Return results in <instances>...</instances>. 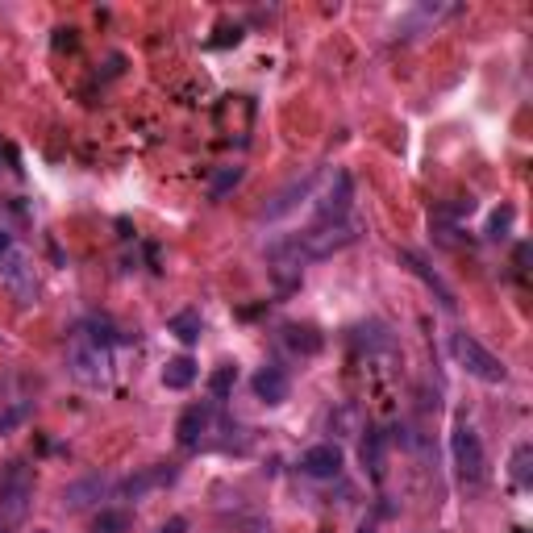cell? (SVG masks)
<instances>
[{"label": "cell", "mask_w": 533, "mask_h": 533, "mask_svg": "<svg viewBox=\"0 0 533 533\" xmlns=\"http://www.w3.org/2000/svg\"><path fill=\"white\" fill-rule=\"evenodd\" d=\"M450 359L459 363L471 379H479V384H504V379H509V367H504L479 338H471L467 329H454L450 334Z\"/></svg>", "instance_id": "cell-3"}, {"label": "cell", "mask_w": 533, "mask_h": 533, "mask_svg": "<svg viewBox=\"0 0 533 533\" xmlns=\"http://www.w3.org/2000/svg\"><path fill=\"white\" fill-rule=\"evenodd\" d=\"M250 388H255V396H259L263 404H284V400L292 396V379H288V371H284V367L267 363V367H259V371H255V379H250Z\"/></svg>", "instance_id": "cell-10"}, {"label": "cell", "mask_w": 533, "mask_h": 533, "mask_svg": "<svg viewBox=\"0 0 533 533\" xmlns=\"http://www.w3.org/2000/svg\"><path fill=\"white\" fill-rule=\"evenodd\" d=\"M34 504V467L9 459L0 467V533H21Z\"/></svg>", "instance_id": "cell-2"}, {"label": "cell", "mask_w": 533, "mask_h": 533, "mask_svg": "<svg viewBox=\"0 0 533 533\" xmlns=\"http://www.w3.org/2000/svg\"><path fill=\"white\" fill-rule=\"evenodd\" d=\"M0 275H5V284L13 288V296L21 300V304H30L34 300V292H38V284H34V267L25 263V255L17 246H9L5 255H0Z\"/></svg>", "instance_id": "cell-7"}, {"label": "cell", "mask_w": 533, "mask_h": 533, "mask_svg": "<svg viewBox=\"0 0 533 533\" xmlns=\"http://www.w3.org/2000/svg\"><path fill=\"white\" fill-rule=\"evenodd\" d=\"M155 533H188V521H184V517H171V521H163Z\"/></svg>", "instance_id": "cell-25"}, {"label": "cell", "mask_w": 533, "mask_h": 533, "mask_svg": "<svg viewBox=\"0 0 533 533\" xmlns=\"http://www.w3.org/2000/svg\"><path fill=\"white\" fill-rule=\"evenodd\" d=\"M300 471L309 479H338L342 475V446H334V442L309 446L300 454Z\"/></svg>", "instance_id": "cell-9"}, {"label": "cell", "mask_w": 533, "mask_h": 533, "mask_svg": "<svg viewBox=\"0 0 533 533\" xmlns=\"http://www.w3.org/2000/svg\"><path fill=\"white\" fill-rule=\"evenodd\" d=\"M234 379H238V367H234V363H225V367H217V375L209 379V392H213V400H225V396H230V388H234Z\"/></svg>", "instance_id": "cell-23"}, {"label": "cell", "mask_w": 533, "mask_h": 533, "mask_svg": "<svg viewBox=\"0 0 533 533\" xmlns=\"http://www.w3.org/2000/svg\"><path fill=\"white\" fill-rule=\"evenodd\" d=\"M34 533H50V529H34Z\"/></svg>", "instance_id": "cell-29"}, {"label": "cell", "mask_w": 533, "mask_h": 533, "mask_svg": "<svg viewBox=\"0 0 533 533\" xmlns=\"http://www.w3.org/2000/svg\"><path fill=\"white\" fill-rule=\"evenodd\" d=\"M359 533H379V529H375V521H363V525H359Z\"/></svg>", "instance_id": "cell-27"}, {"label": "cell", "mask_w": 533, "mask_h": 533, "mask_svg": "<svg viewBox=\"0 0 533 533\" xmlns=\"http://www.w3.org/2000/svg\"><path fill=\"white\" fill-rule=\"evenodd\" d=\"M513 484L517 488H529L533 484V446L529 442H521L513 450Z\"/></svg>", "instance_id": "cell-20"}, {"label": "cell", "mask_w": 533, "mask_h": 533, "mask_svg": "<svg viewBox=\"0 0 533 533\" xmlns=\"http://www.w3.org/2000/svg\"><path fill=\"white\" fill-rule=\"evenodd\" d=\"M0 159H5V146H0Z\"/></svg>", "instance_id": "cell-28"}, {"label": "cell", "mask_w": 533, "mask_h": 533, "mask_svg": "<svg viewBox=\"0 0 533 533\" xmlns=\"http://www.w3.org/2000/svg\"><path fill=\"white\" fill-rule=\"evenodd\" d=\"M9 246H13V238H9L5 230H0V255H5V250H9Z\"/></svg>", "instance_id": "cell-26"}, {"label": "cell", "mask_w": 533, "mask_h": 533, "mask_svg": "<svg viewBox=\"0 0 533 533\" xmlns=\"http://www.w3.org/2000/svg\"><path fill=\"white\" fill-rule=\"evenodd\" d=\"M442 13H454V9H434V5H421L417 13H409L400 25H396V38H413V30H421V25H429V21H438Z\"/></svg>", "instance_id": "cell-19"}, {"label": "cell", "mask_w": 533, "mask_h": 533, "mask_svg": "<svg viewBox=\"0 0 533 533\" xmlns=\"http://www.w3.org/2000/svg\"><path fill=\"white\" fill-rule=\"evenodd\" d=\"M450 454H454V467H459V479L467 488H479L484 484V475H488V459H484V442H479V434L459 421L454 425V434H450Z\"/></svg>", "instance_id": "cell-5"}, {"label": "cell", "mask_w": 533, "mask_h": 533, "mask_svg": "<svg viewBox=\"0 0 533 533\" xmlns=\"http://www.w3.org/2000/svg\"><path fill=\"white\" fill-rule=\"evenodd\" d=\"M317 180H321V175H309V180H296L292 188H284V192H279V196L271 200V205L263 209V217H267V221H275V217H284L288 209H296V200H300V196H313Z\"/></svg>", "instance_id": "cell-13"}, {"label": "cell", "mask_w": 533, "mask_h": 533, "mask_svg": "<svg viewBox=\"0 0 533 533\" xmlns=\"http://www.w3.org/2000/svg\"><path fill=\"white\" fill-rule=\"evenodd\" d=\"M242 175H246V167H238V163H234V167H221V171L213 175V184H209V196L221 200L225 192H234V188L242 184Z\"/></svg>", "instance_id": "cell-21"}, {"label": "cell", "mask_w": 533, "mask_h": 533, "mask_svg": "<svg viewBox=\"0 0 533 533\" xmlns=\"http://www.w3.org/2000/svg\"><path fill=\"white\" fill-rule=\"evenodd\" d=\"M105 492H109V479H105V475H88V479H80V484H71V488L63 492V509L80 513V509H88V504L100 500Z\"/></svg>", "instance_id": "cell-12"}, {"label": "cell", "mask_w": 533, "mask_h": 533, "mask_svg": "<svg viewBox=\"0 0 533 533\" xmlns=\"http://www.w3.org/2000/svg\"><path fill=\"white\" fill-rule=\"evenodd\" d=\"M279 342H284L292 354H304V359L321 350V334L313 325H284V329H279Z\"/></svg>", "instance_id": "cell-14"}, {"label": "cell", "mask_w": 533, "mask_h": 533, "mask_svg": "<svg viewBox=\"0 0 533 533\" xmlns=\"http://www.w3.org/2000/svg\"><path fill=\"white\" fill-rule=\"evenodd\" d=\"M167 329H171V334L180 338V342L192 346V342H200V334H205V321H200V313L188 309V313H175V317L167 321Z\"/></svg>", "instance_id": "cell-18"}, {"label": "cell", "mask_w": 533, "mask_h": 533, "mask_svg": "<svg viewBox=\"0 0 533 533\" xmlns=\"http://www.w3.org/2000/svg\"><path fill=\"white\" fill-rule=\"evenodd\" d=\"M171 479H175V471H167V467H150V471H142L138 479H125V484H121V492L130 496V500H142L150 488L171 484Z\"/></svg>", "instance_id": "cell-16"}, {"label": "cell", "mask_w": 533, "mask_h": 533, "mask_svg": "<svg viewBox=\"0 0 533 533\" xmlns=\"http://www.w3.org/2000/svg\"><path fill=\"white\" fill-rule=\"evenodd\" d=\"M113 334L105 321H84L67 334V371L84 388H105L113 379Z\"/></svg>", "instance_id": "cell-1"}, {"label": "cell", "mask_w": 533, "mask_h": 533, "mask_svg": "<svg viewBox=\"0 0 533 533\" xmlns=\"http://www.w3.org/2000/svg\"><path fill=\"white\" fill-rule=\"evenodd\" d=\"M125 529H130V513L125 509H105L92 525V533H125Z\"/></svg>", "instance_id": "cell-22"}, {"label": "cell", "mask_w": 533, "mask_h": 533, "mask_svg": "<svg viewBox=\"0 0 533 533\" xmlns=\"http://www.w3.org/2000/svg\"><path fill=\"white\" fill-rule=\"evenodd\" d=\"M509 225H513V205H504V209H496L492 221H488V238H492V242L504 238V234H509Z\"/></svg>", "instance_id": "cell-24"}, {"label": "cell", "mask_w": 533, "mask_h": 533, "mask_svg": "<svg viewBox=\"0 0 533 533\" xmlns=\"http://www.w3.org/2000/svg\"><path fill=\"white\" fill-rule=\"evenodd\" d=\"M209 434H213V404H196L180 417L175 425V438H180L184 450H196V446H209Z\"/></svg>", "instance_id": "cell-8"}, {"label": "cell", "mask_w": 533, "mask_h": 533, "mask_svg": "<svg viewBox=\"0 0 533 533\" xmlns=\"http://www.w3.org/2000/svg\"><path fill=\"white\" fill-rule=\"evenodd\" d=\"M384 454H388V438L379 434V429H367V438H363V467L371 471L375 484L384 479Z\"/></svg>", "instance_id": "cell-15"}, {"label": "cell", "mask_w": 533, "mask_h": 533, "mask_svg": "<svg viewBox=\"0 0 533 533\" xmlns=\"http://www.w3.org/2000/svg\"><path fill=\"white\" fill-rule=\"evenodd\" d=\"M400 263L409 267V271H413V275L421 279V284H425L429 292L438 296V304H442V309H450V313H454V304H459V300H454V288L446 284V279H442L438 271H429V267H425V263H421V259L413 255V250H400Z\"/></svg>", "instance_id": "cell-11"}, {"label": "cell", "mask_w": 533, "mask_h": 533, "mask_svg": "<svg viewBox=\"0 0 533 533\" xmlns=\"http://www.w3.org/2000/svg\"><path fill=\"white\" fill-rule=\"evenodd\" d=\"M354 238H359V225L342 221V225H313V230H304L300 238H288V246L300 263H317V259H329V255H338V250H346Z\"/></svg>", "instance_id": "cell-4"}, {"label": "cell", "mask_w": 533, "mask_h": 533, "mask_svg": "<svg viewBox=\"0 0 533 533\" xmlns=\"http://www.w3.org/2000/svg\"><path fill=\"white\" fill-rule=\"evenodd\" d=\"M192 384H196V363L188 359V354H180V359H171V363L163 367V388L184 392V388H192Z\"/></svg>", "instance_id": "cell-17"}, {"label": "cell", "mask_w": 533, "mask_h": 533, "mask_svg": "<svg viewBox=\"0 0 533 533\" xmlns=\"http://www.w3.org/2000/svg\"><path fill=\"white\" fill-rule=\"evenodd\" d=\"M350 200H354V184L350 175L338 167L325 175V188L313 192V213H317V225H342L350 217Z\"/></svg>", "instance_id": "cell-6"}]
</instances>
